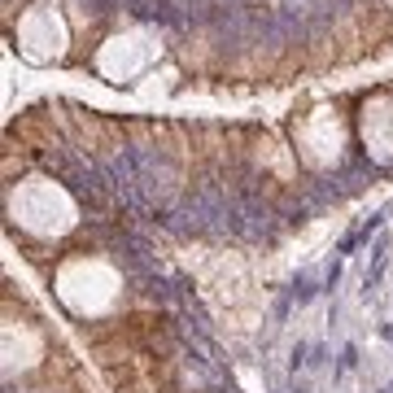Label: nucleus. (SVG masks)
I'll list each match as a JSON object with an SVG mask.
<instances>
[{"mask_svg": "<svg viewBox=\"0 0 393 393\" xmlns=\"http://www.w3.org/2000/svg\"><path fill=\"white\" fill-rule=\"evenodd\" d=\"M280 232V210L271 201H262L258 193H236L232 197V236L254 240V245H271Z\"/></svg>", "mask_w": 393, "mask_h": 393, "instance_id": "f257e3e1", "label": "nucleus"}, {"mask_svg": "<svg viewBox=\"0 0 393 393\" xmlns=\"http://www.w3.org/2000/svg\"><path fill=\"white\" fill-rule=\"evenodd\" d=\"M136 149V175H140V193L149 197V205L153 210H162V201L170 197V188H175V166H170V158L162 153V149H153V145H131Z\"/></svg>", "mask_w": 393, "mask_h": 393, "instance_id": "f03ea898", "label": "nucleus"}, {"mask_svg": "<svg viewBox=\"0 0 393 393\" xmlns=\"http://www.w3.org/2000/svg\"><path fill=\"white\" fill-rule=\"evenodd\" d=\"M123 9L140 22H162V26H188L184 9H175L170 0H123Z\"/></svg>", "mask_w": 393, "mask_h": 393, "instance_id": "7ed1b4c3", "label": "nucleus"}, {"mask_svg": "<svg viewBox=\"0 0 393 393\" xmlns=\"http://www.w3.org/2000/svg\"><path fill=\"white\" fill-rule=\"evenodd\" d=\"M315 293H319V289H315V275H310V271H302V275L293 280V289H289V297H293L297 306H306Z\"/></svg>", "mask_w": 393, "mask_h": 393, "instance_id": "20e7f679", "label": "nucleus"}, {"mask_svg": "<svg viewBox=\"0 0 393 393\" xmlns=\"http://www.w3.org/2000/svg\"><path fill=\"white\" fill-rule=\"evenodd\" d=\"M88 9L92 14H114V9H123V0H88Z\"/></svg>", "mask_w": 393, "mask_h": 393, "instance_id": "39448f33", "label": "nucleus"}, {"mask_svg": "<svg viewBox=\"0 0 393 393\" xmlns=\"http://www.w3.org/2000/svg\"><path fill=\"white\" fill-rule=\"evenodd\" d=\"M354 363H359V349L345 345V349H341V367H354Z\"/></svg>", "mask_w": 393, "mask_h": 393, "instance_id": "423d86ee", "label": "nucleus"}, {"mask_svg": "<svg viewBox=\"0 0 393 393\" xmlns=\"http://www.w3.org/2000/svg\"><path fill=\"white\" fill-rule=\"evenodd\" d=\"M380 337H384V341L393 345V324H384V328H380Z\"/></svg>", "mask_w": 393, "mask_h": 393, "instance_id": "0eeeda50", "label": "nucleus"}, {"mask_svg": "<svg viewBox=\"0 0 393 393\" xmlns=\"http://www.w3.org/2000/svg\"><path fill=\"white\" fill-rule=\"evenodd\" d=\"M332 5H341V9H354V5H359V0H332Z\"/></svg>", "mask_w": 393, "mask_h": 393, "instance_id": "6e6552de", "label": "nucleus"}, {"mask_svg": "<svg viewBox=\"0 0 393 393\" xmlns=\"http://www.w3.org/2000/svg\"><path fill=\"white\" fill-rule=\"evenodd\" d=\"M293 393H306V389H302V384H297V389H293Z\"/></svg>", "mask_w": 393, "mask_h": 393, "instance_id": "1a4fd4ad", "label": "nucleus"}, {"mask_svg": "<svg viewBox=\"0 0 393 393\" xmlns=\"http://www.w3.org/2000/svg\"><path fill=\"white\" fill-rule=\"evenodd\" d=\"M9 393H14V389H9Z\"/></svg>", "mask_w": 393, "mask_h": 393, "instance_id": "9d476101", "label": "nucleus"}]
</instances>
